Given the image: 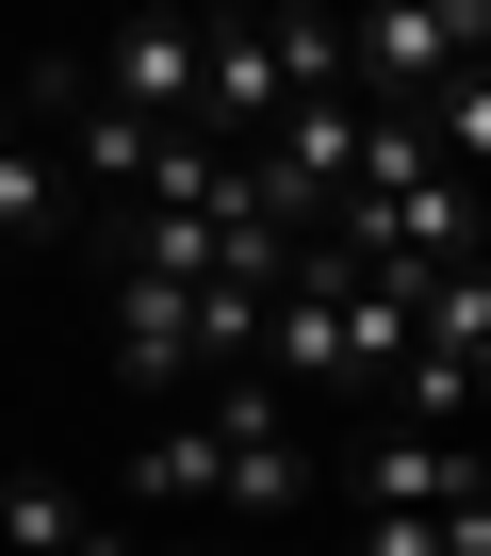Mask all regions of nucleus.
<instances>
[{"label":"nucleus","instance_id":"f257e3e1","mask_svg":"<svg viewBox=\"0 0 491 556\" xmlns=\"http://www.w3.org/2000/svg\"><path fill=\"white\" fill-rule=\"evenodd\" d=\"M83 66H99V99L148 115V131H197V115H213V17H131V34H99Z\"/></svg>","mask_w":491,"mask_h":556},{"label":"nucleus","instance_id":"f03ea898","mask_svg":"<svg viewBox=\"0 0 491 556\" xmlns=\"http://www.w3.org/2000/svg\"><path fill=\"white\" fill-rule=\"evenodd\" d=\"M17 556H148V523H115L99 491H66V475H17Z\"/></svg>","mask_w":491,"mask_h":556},{"label":"nucleus","instance_id":"7ed1b4c3","mask_svg":"<svg viewBox=\"0 0 491 556\" xmlns=\"http://www.w3.org/2000/svg\"><path fill=\"white\" fill-rule=\"evenodd\" d=\"M50 229H66V148H50V131H17V148H0V245L34 262Z\"/></svg>","mask_w":491,"mask_h":556},{"label":"nucleus","instance_id":"20e7f679","mask_svg":"<svg viewBox=\"0 0 491 556\" xmlns=\"http://www.w3.org/2000/svg\"><path fill=\"white\" fill-rule=\"evenodd\" d=\"M148 556H295V540H246V523H148Z\"/></svg>","mask_w":491,"mask_h":556}]
</instances>
